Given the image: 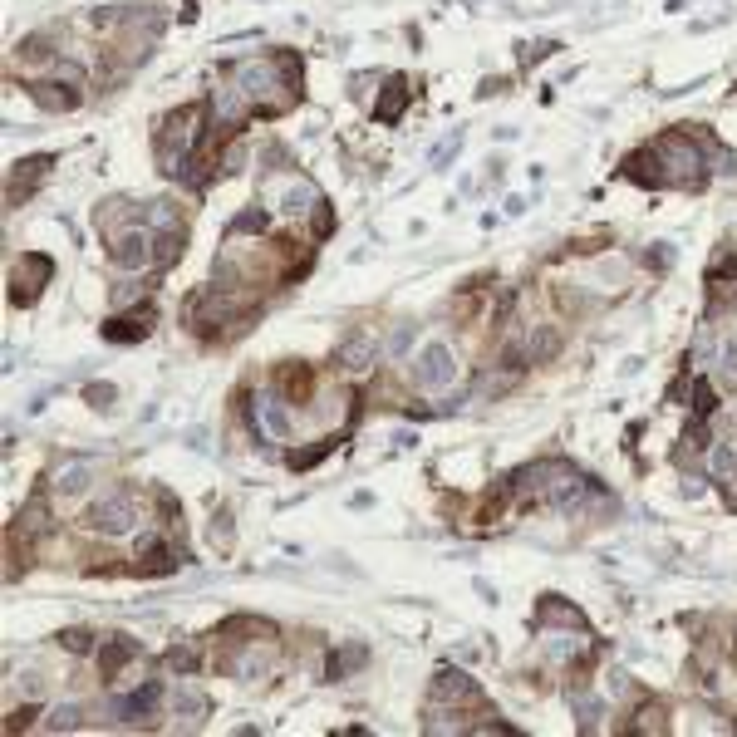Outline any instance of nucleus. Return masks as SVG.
Returning <instances> with one entry per match:
<instances>
[{
    "instance_id": "obj_6",
    "label": "nucleus",
    "mask_w": 737,
    "mask_h": 737,
    "mask_svg": "<svg viewBox=\"0 0 737 737\" xmlns=\"http://www.w3.org/2000/svg\"><path fill=\"white\" fill-rule=\"evenodd\" d=\"M158 236H153V227L143 222V227H123V231H114V246H109V261H114L118 271H148L153 261H158Z\"/></svg>"
},
{
    "instance_id": "obj_11",
    "label": "nucleus",
    "mask_w": 737,
    "mask_h": 737,
    "mask_svg": "<svg viewBox=\"0 0 737 737\" xmlns=\"http://www.w3.org/2000/svg\"><path fill=\"white\" fill-rule=\"evenodd\" d=\"M433 698H443V703H482L477 683L467 679V674H457V669H443L433 679Z\"/></svg>"
},
{
    "instance_id": "obj_38",
    "label": "nucleus",
    "mask_w": 737,
    "mask_h": 737,
    "mask_svg": "<svg viewBox=\"0 0 737 737\" xmlns=\"http://www.w3.org/2000/svg\"><path fill=\"white\" fill-rule=\"evenodd\" d=\"M728 507L737 511V477H733V482H728Z\"/></svg>"
},
{
    "instance_id": "obj_5",
    "label": "nucleus",
    "mask_w": 737,
    "mask_h": 737,
    "mask_svg": "<svg viewBox=\"0 0 737 737\" xmlns=\"http://www.w3.org/2000/svg\"><path fill=\"white\" fill-rule=\"evenodd\" d=\"M84 526L99 531V536H109V541L138 531V497H133V492H109V497H99V502L89 507V516H84Z\"/></svg>"
},
{
    "instance_id": "obj_24",
    "label": "nucleus",
    "mask_w": 737,
    "mask_h": 737,
    "mask_svg": "<svg viewBox=\"0 0 737 737\" xmlns=\"http://www.w3.org/2000/svg\"><path fill=\"white\" fill-rule=\"evenodd\" d=\"M624 276H629V266H624L620 256H615V261H600V266H595V281L605 285V290H620Z\"/></svg>"
},
{
    "instance_id": "obj_10",
    "label": "nucleus",
    "mask_w": 737,
    "mask_h": 737,
    "mask_svg": "<svg viewBox=\"0 0 737 737\" xmlns=\"http://www.w3.org/2000/svg\"><path fill=\"white\" fill-rule=\"evenodd\" d=\"M276 207H281L285 217L305 222V217H310L315 207H325V202H320V187H315V182H305V177H290V182L281 187V197H276Z\"/></svg>"
},
{
    "instance_id": "obj_9",
    "label": "nucleus",
    "mask_w": 737,
    "mask_h": 737,
    "mask_svg": "<svg viewBox=\"0 0 737 737\" xmlns=\"http://www.w3.org/2000/svg\"><path fill=\"white\" fill-rule=\"evenodd\" d=\"M99 477V467H94V457H74V462H59L55 472H50V492L55 497H79V492H89V482Z\"/></svg>"
},
{
    "instance_id": "obj_3",
    "label": "nucleus",
    "mask_w": 737,
    "mask_h": 737,
    "mask_svg": "<svg viewBox=\"0 0 737 737\" xmlns=\"http://www.w3.org/2000/svg\"><path fill=\"white\" fill-rule=\"evenodd\" d=\"M202 118H207L202 104H187V109H177V114L163 123V133H158V163H163L168 177L187 172V158H192V148H197V138H202Z\"/></svg>"
},
{
    "instance_id": "obj_32",
    "label": "nucleus",
    "mask_w": 737,
    "mask_h": 737,
    "mask_svg": "<svg viewBox=\"0 0 737 737\" xmlns=\"http://www.w3.org/2000/svg\"><path fill=\"white\" fill-rule=\"evenodd\" d=\"M84 398H89L94 408H109V403L118 398V389H114V384H89V389H84Z\"/></svg>"
},
{
    "instance_id": "obj_36",
    "label": "nucleus",
    "mask_w": 737,
    "mask_h": 737,
    "mask_svg": "<svg viewBox=\"0 0 737 737\" xmlns=\"http://www.w3.org/2000/svg\"><path fill=\"white\" fill-rule=\"evenodd\" d=\"M138 295H143V285H118L114 295H109V305H114V310H123V305H133Z\"/></svg>"
},
{
    "instance_id": "obj_17",
    "label": "nucleus",
    "mask_w": 737,
    "mask_h": 737,
    "mask_svg": "<svg viewBox=\"0 0 737 737\" xmlns=\"http://www.w3.org/2000/svg\"><path fill=\"white\" fill-rule=\"evenodd\" d=\"M408 79H389V94L374 104V118H384V123H398V114H403V104H408Z\"/></svg>"
},
{
    "instance_id": "obj_18",
    "label": "nucleus",
    "mask_w": 737,
    "mask_h": 737,
    "mask_svg": "<svg viewBox=\"0 0 737 737\" xmlns=\"http://www.w3.org/2000/svg\"><path fill=\"white\" fill-rule=\"evenodd\" d=\"M128 659H138V644H133V639H123V634H118L114 644H104V649H99V664H104V674H114V679H118V669H123Z\"/></svg>"
},
{
    "instance_id": "obj_22",
    "label": "nucleus",
    "mask_w": 737,
    "mask_h": 737,
    "mask_svg": "<svg viewBox=\"0 0 737 737\" xmlns=\"http://www.w3.org/2000/svg\"><path fill=\"white\" fill-rule=\"evenodd\" d=\"M197 659H202V649H197V644H172V649H168V669H172V674H192V669H197Z\"/></svg>"
},
{
    "instance_id": "obj_26",
    "label": "nucleus",
    "mask_w": 737,
    "mask_h": 737,
    "mask_svg": "<svg viewBox=\"0 0 737 737\" xmlns=\"http://www.w3.org/2000/svg\"><path fill=\"white\" fill-rule=\"evenodd\" d=\"M50 79L69 84V89H79V84H84V69H79L74 59H55V64H50Z\"/></svg>"
},
{
    "instance_id": "obj_2",
    "label": "nucleus",
    "mask_w": 737,
    "mask_h": 737,
    "mask_svg": "<svg viewBox=\"0 0 737 737\" xmlns=\"http://www.w3.org/2000/svg\"><path fill=\"white\" fill-rule=\"evenodd\" d=\"M654 153H659L664 182H674V187H703L708 182V153H713L708 143H698L688 133H664L654 143Z\"/></svg>"
},
{
    "instance_id": "obj_28",
    "label": "nucleus",
    "mask_w": 737,
    "mask_h": 737,
    "mask_svg": "<svg viewBox=\"0 0 737 737\" xmlns=\"http://www.w3.org/2000/svg\"><path fill=\"white\" fill-rule=\"evenodd\" d=\"M59 639H64L69 654H89V649H94V634H89V629H64Z\"/></svg>"
},
{
    "instance_id": "obj_15",
    "label": "nucleus",
    "mask_w": 737,
    "mask_h": 737,
    "mask_svg": "<svg viewBox=\"0 0 737 737\" xmlns=\"http://www.w3.org/2000/svg\"><path fill=\"white\" fill-rule=\"evenodd\" d=\"M69 89V84H64ZM59 89V79H50V84H35L30 94H35V104L40 109H50V114H69V109H79V94H64Z\"/></svg>"
},
{
    "instance_id": "obj_34",
    "label": "nucleus",
    "mask_w": 737,
    "mask_h": 737,
    "mask_svg": "<svg viewBox=\"0 0 737 737\" xmlns=\"http://www.w3.org/2000/svg\"><path fill=\"white\" fill-rule=\"evenodd\" d=\"M241 163H246V143H231L222 153V172H241Z\"/></svg>"
},
{
    "instance_id": "obj_33",
    "label": "nucleus",
    "mask_w": 737,
    "mask_h": 737,
    "mask_svg": "<svg viewBox=\"0 0 737 737\" xmlns=\"http://www.w3.org/2000/svg\"><path fill=\"white\" fill-rule=\"evenodd\" d=\"M659 718H664V713H659L654 703H649V708H639V733H664V723H659Z\"/></svg>"
},
{
    "instance_id": "obj_19",
    "label": "nucleus",
    "mask_w": 737,
    "mask_h": 737,
    "mask_svg": "<svg viewBox=\"0 0 737 737\" xmlns=\"http://www.w3.org/2000/svg\"><path fill=\"white\" fill-rule=\"evenodd\" d=\"M708 472H713L723 487L733 482V477H737V448H733V443H718V448L708 453Z\"/></svg>"
},
{
    "instance_id": "obj_13",
    "label": "nucleus",
    "mask_w": 737,
    "mask_h": 737,
    "mask_svg": "<svg viewBox=\"0 0 737 737\" xmlns=\"http://www.w3.org/2000/svg\"><path fill=\"white\" fill-rule=\"evenodd\" d=\"M168 708H172V718H182V723H202L207 718V698L197 688H172Z\"/></svg>"
},
{
    "instance_id": "obj_29",
    "label": "nucleus",
    "mask_w": 737,
    "mask_h": 737,
    "mask_svg": "<svg viewBox=\"0 0 737 737\" xmlns=\"http://www.w3.org/2000/svg\"><path fill=\"white\" fill-rule=\"evenodd\" d=\"M413 340H418V325H398L394 340H389V354H394V359H403V354L413 349Z\"/></svg>"
},
{
    "instance_id": "obj_14",
    "label": "nucleus",
    "mask_w": 737,
    "mask_h": 737,
    "mask_svg": "<svg viewBox=\"0 0 737 737\" xmlns=\"http://www.w3.org/2000/svg\"><path fill=\"white\" fill-rule=\"evenodd\" d=\"M148 330H153V310H143V315H128V320H109V325H104V340L128 344V340H143Z\"/></svg>"
},
{
    "instance_id": "obj_30",
    "label": "nucleus",
    "mask_w": 737,
    "mask_h": 737,
    "mask_svg": "<svg viewBox=\"0 0 737 737\" xmlns=\"http://www.w3.org/2000/svg\"><path fill=\"white\" fill-rule=\"evenodd\" d=\"M25 531H35V536L50 531V511H45V502H30V507H25Z\"/></svg>"
},
{
    "instance_id": "obj_27",
    "label": "nucleus",
    "mask_w": 737,
    "mask_h": 737,
    "mask_svg": "<svg viewBox=\"0 0 737 737\" xmlns=\"http://www.w3.org/2000/svg\"><path fill=\"white\" fill-rule=\"evenodd\" d=\"M128 217V202H104V212H94V222L104 231H118V222Z\"/></svg>"
},
{
    "instance_id": "obj_25",
    "label": "nucleus",
    "mask_w": 737,
    "mask_h": 737,
    "mask_svg": "<svg viewBox=\"0 0 737 737\" xmlns=\"http://www.w3.org/2000/svg\"><path fill=\"white\" fill-rule=\"evenodd\" d=\"M266 664H271V654H256V649H246V654L236 659V679H256V674H266Z\"/></svg>"
},
{
    "instance_id": "obj_8",
    "label": "nucleus",
    "mask_w": 737,
    "mask_h": 737,
    "mask_svg": "<svg viewBox=\"0 0 737 737\" xmlns=\"http://www.w3.org/2000/svg\"><path fill=\"white\" fill-rule=\"evenodd\" d=\"M50 276H55V261L50 256H20L10 266V300L15 305H35L40 290L50 285Z\"/></svg>"
},
{
    "instance_id": "obj_1",
    "label": "nucleus",
    "mask_w": 737,
    "mask_h": 737,
    "mask_svg": "<svg viewBox=\"0 0 737 737\" xmlns=\"http://www.w3.org/2000/svg\"><path fill=\"white\" fill-rule=\"evenodd\" d=\"M236 79H241V94L251 99V109H261V114H281L290 104H300V89L290 84L285 59H251L236 69Z\"/></svg>"
},
{
    "instance_id": "obj_7",
    "label": "nucleus",
    "mask_w": 737,
    "mask_h": 737,
    "mask_svg": "<svg viewBox=\"0 0 737 737\" xmlns=\"http://www.w3.org/2000/svg\"><path fill=\"white\" fill-rule=\"evenodd\" d=\"M251 428H256V438L290 443L295 438V413H290V403L276 389H261V394L251 398Z\"/></svg>"
},
{
    "instance_id": "obj_37",
    "label": "nucleus",
    "mask_w": 737,
    "mask_h": 737,
    "mask_svg": "<svg viewBox=\"0 0 737 737\" xmlns=\"http://www.w3.org/2000/svg\"><path fill=\"white\" fill-rule=\"evenodd\" d=\"M683 497L698 502V497H703V482H698V477H683Z\"/></svg>"
},
{
    "instance_id": "obj_16",
    "label": "nucleus",
    "mask_w": 737,
    "mask_h": 737,
    "mask_svg": "<svg viewBox=\"0 0 737 737\" xmlns=\"http://www.w3.org/2000/svg\"><path fill=\"white\" fill-rule=\"evenodd\" d=\"M340 364H344V369H354V374H359V369H369V364H374V340H369L364 330H359V335H349V340L340 344Z\"/></svg>"
},
{
    "instance_id": "obj_20",
    "label": "nucleus",
    "mask_w": 737,
    "mask_h": 737,
    "mask_svg": "<svg viewBox=\"0 0 737 737\" xmlns=\"http://www.w3.org/2000/svg\"><path fill=\"white\" fill-rule=\"evenodd\" d=\"M561 349V335H556V325H541L536 335H531V344H526V359L531 364H541V359H551Z\"/></svg>"
},
{
    "instance_id": "obj_4",
    "label": "nucleus",
    "mask_w": 737,
    "mask_h": 737,
    "mask_svg": "<svg viewBox=\"0 0 737 737\" xmlns=\"http://www.w3.org/2000/svg\"><path fill=\"white\" fill-rule=\"evenodd\" d=\"M457 374H462V364H457V349L448 340H428L423 349H418L413 369H408L413 389H423V394H443V389H453Z\"/></svg>"
},
{
    "instance_id": "obj_31",
    "label": "nucleus",
    "mask_w": 737,
    "mask_h": 737,
    "mask_svg": "<svg viewBox=\"0 0 737 737\" xmlns=\"http://www.w3.org/2000/svg\"><path fill=\"white\" fill-rule=\"evenodd\" d=\"M212 541L227 551L231 546V511H212Z\"/></svg>"
},
{
    "instance_id": "obj_35",
    "label": "nucleus",
    "mask_w": 737,
    "mask_h": 737,
    "mask_svg": "<svg viewBox=\"0 0 737 737\" xmlns=\"http://www.w3.org/2000/svg\"><path fill=\"white\" fill-rule=\"evenodd\" d=\"M148 227H172V207H168V202H148Z\"/></svg>"
},
{
    "instance_id": "obj_23",
    "label": "nucleus",
    "mask_w": 737,
    "mask_h": 737,
    "mask_svg": "<svg viewBox=\"0 0 737 737\" xmlns=\"http://www.w3.org/2000/svg\"><path fill=\"white\" fill-rule=\"evenodd\" d=\"M79 718H84V708H74V703H59V708H50V733H69V728H79Z\"/></svg>"
},
{
    "instance_id": "obj_21",
    "label": "nucleus",
    "mask_w": 737,
    "mask_h": 737,
    "mask_svg": "<svg viewBox=\"0 0 737 737\" xmlns=\"http://www.w3.org/2000/svg\"><path fill=\"white\" fill-rule=\"evenodd\" d=\"M585 649V639L580 634H546V654L556 659V664H566V659H575Z\"/></svg>"
},
{
    "instance_id": "obj_12",
    "label": "nucleus",
    "mask_w": 737,
    "mask_h": 737,
    "mask_svg": "<svg viewBox=\"0 0 737 737\" xmlns=\"http://www.w3.org/2000/svg\"><path fill=\"white\" fill-rule=\"evenodd\" d=\"M158 698H163V683H143L138 693H123L114 703L118 718H143V713H153L158 708Z\"/></svg>"
}]
</instances>
